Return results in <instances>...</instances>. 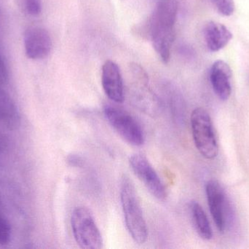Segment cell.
Listing matches in <instances>:
<instances>
[{
  "label": "cell",
  "instance_id": "1",
  "mask_svg": "<svg viewBox=\"0 0 249 249\" xmlns=\"http://www.w3.org/2000/svg\"><path fill=\"white\" fill-rule=\"evenodd\" d=\"M121 200L124 222L130 236L136 244H144L148 237L147 227L136 190L129 178L123 180Z\"/></svg>",
  "mask_w": 249,
  "mask_h": 249
},
{
  "label": "cell",
  "instance_id": "2",
  "mask_svg": "<svg viewBox=\"0 0 249 249\" xmlns=\"http://www.w3.org/2000/svg\"><path fill=\"white\" fill-rule=\"evenodd\" d=\"M191 128L195 145L200 154L206 159H214L219 152V146L212 118L206 110L198 108L193 111Z\"/></svg>",
  "mask_w": 249,
  "mask_h": 249
},
{
  "label": "cell",
  "instance_id": "3",
  "mask_svg": "<svg viewBox=\"0 0 249 249\" xmlns=\"http://www.w3.org/2000/svg\"><path fill=\"white\" fill-rule=\"evenodd\" d=\"M71 225L74 240L80 248L100 249L103 247L102 234L87 208L80 206L73 211Z\"/></svg>",
  "mask_w": 249,
  "mask_h": 249
},
{
  "label": "cell",
  "instance_id": "4",
  "mask_svg": "<svg viewBox=\"0 0 249 249\" xmlns=\"http://www.w3.org/2000/svg\"><path fill=\"white\" fill-rule=\"evenodd\" d=\"M105 114L114 130L127 143L135 146L143 144V130L129 113L116 105H107L105 108Z\"/></svg>",
  "mask_w": 249,
  "mask_h": 249
},
{
  "label": "cell",
  "instance_id": "5",
  "mask_svg": "<svg viewBox=\"0 0 249 249\" xmlns=\"http://www.w3.org/2000/svg\"><path fill=\"white\" fill-rule=\"evenodd\" d=\"M129 162L133 172L148 191L158 200H165L167 196L165 187L147 159L143 155L134 154L130 156Z\"/></svg>",
  "mask_w": 249,
  "mask_h": 249
},
{
  "label": "cell",
  "instance_id": "6",
  "mask_svg": "<svg viewBox=\"0 0 249 249\" xmlns=\"http://www.w3.org/2000/svg\"><path fill=\"white\" fill-rule=\"evenodd\" d=\"M206 192L213 222L218 230L224 232L228 225V206L225 191L217 181L211 180L206 184Z\"/></svg>",
  "mask_w": 249,
  "mask_h": 249
},
{
  "label": "cell",
  "instance_id": "7",
  "mask_svg": "<svg viewBox=\"0 0 249 249\" xmlns=\"http://www.w3.org/2000/svg\"><path fill=\"white\" fill-rule=\"evenodd\" d=\"M102 81L109 99L116 103H122L124 101V83L120 67L115 61H105L102 67Z\"/></svg>",
  "mask_w": 249,
  "mask_h": 249
},
{
  "label": "cell",
  "instance_id": "8",
  "mask_svg": "<svg viewBox=\"0 0 249 249\" xmlns=\"http://www.w3.org/2000/svg\"><path fill=\"white\" fill-rule=\"evenodd\" d=\"M26 56L32 59H41L51 52L52 41L48 31L39 27L31 28L25 33Z\"/></svg>",
  "mask_w": 249,
  "mask_h": 249
},
{
  "label": "cell",
  "instance_id": "9",
  "mask_svg": "<svg viewBox=\"0 0 249 249\" xmlns=\"http://www.w3.org/2000/svg\"><path fill=\"white\" fill-rule=\"evenodd\" d=\"M174 24L151 20V38L158 55L165 63L168 62L171 56V48L174 40Z\"/></svg>",
  "mask_w": 249,
  "mask_h": 249
},
{
  "label": "cell",
  "instance_id": "10",
  "mask_svg": "<svg viewBox=\"0 0 249 249\" xmlns=\"http://www.w3.org/2000/svg\"><path fill=\"white\" fill-rule=\"evenodd\" d=\"M232 70L228 63L222 60L215 61L211 68L210 80L212 87L218 97L228 100L232 92Z\"/></svg>",
  "mask_w": 249,
  "mask_h": 249
},
{
  "label": "cell",
  "instance_id": "11",
  "mask_svg": "<svg viewBox=\"0 0 249 249\" xmlns=\"http://www.w3.org/2000/svg\"><path fill=\"white\" fill-rule=\"evenodd\" d=\"M204 37L209 50L217 52L228 45L232 39V34L222 23L209 21L204 28Z\"/></svg>",
  "mask_w": 249,
  "mask_h": 249
},
{
  "label": "cell",
  "instance_id": "12",
  "mask_svg": "<svg viewBox=\"0 0 249 249\" xmlns=\"http://www.w3.org/2000/svg\"><path fill=\"white\" fill-rule=\"evenodd\" d=\"M18 110L12 98L0 89V124L10 130L17 129L20 125Z\"/></svg>",
  "mask_w": 249,
  "mask_h": 249
},
{
  "label": "cell",
  "instance_id": "13",
  "mask_svg": "<svg viewBox=\"0 0 249 249\" xmlns=\"http://www.w3.org/2000/svg\"><path fill=\"white\" fill-rule=\"evenodd\" d=\"M190 208L196 231L200 238L204 240L212 239L213 236L212 228L203 208L196 201L191 202Z\"/></svg>",
  "mask_w": 249,
  "mask_h": 249
},
{
  "label": "cell",
  "instance_id": "14",
  "mask_svg": "<svg viewBox=\"0 0 249 249\" xmlns=\"http://www.w3.org/2000/svg\"><path fill=\"white\" fill-rule=\"evenodd\" d=\"M219 14L223 16H231L235 10L234 0H211Z\"/></svg>",
  "mask_w": 249,
  "mask_h": 249
},
{
  "label": "cell",
  "instance_id": "15",
  "mask_svg": "<svg viewBox=\"0 0 249 249\" xmlns=\"http://www.w3.org/2000/svg\"><path fill=\"white\" fill-rule=\"evenodd\" d=\"M11 238V228L8 222L0 216V245H7Z\"/></svg>",
  "mask_w": 249,
  "mask_h": 249
},
{
  "label": "cell",
  "instance_id": "16",
  "mask_svg": "<svg viewBox=\"0 0 249 249\" xmlns=\"http://www.w3.org/2000/svg\"><path fill=\"white\" fill-rule=\"evenodd\" d=\"M25 7L32 16H37L42 10L40 0H25Z\"/></svg>",
  "mask_w": 249,
  "mask_h": 249
},
{
  "label": "cell",
  "instance_id": "17",
  "mask_svg": "<svg viewBox=\"0 0 249 249\" xmlns=\"http://www.w3.org/2000/svg\"><path fill=\"white\" fill-rule=\"evenodd\" d=\"M7 78V72L4 61L0 58V84L5 83Z\"/></svg>",
  "mask_w": 249,
  "mask_h": 249
}]
</instances>
